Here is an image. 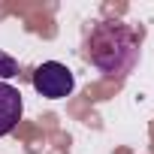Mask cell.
<instances>
[{"label":"cell","mask_w":154,"mask_h":154,"mask_svg":"<svg viewBox=\"0 0 154 154\" xmlns=\"http://www.w3.org/2000/svg\"><path fill=\"white\" fill-rule=\"evenodd\" d=\"M85 57L103 75H127L139 60V36L124 21H97L88 30Z\"/></svg>","instance_id":"cell-1"},{"label":"cell","mask_w":154,"mask_h":154,"mask_svg":"<svg viewBox=\"0 0 154 154\" xmlns=\"http://www.w3.org/2000/svg\"><path fill=\"white\" fill-rule=\"evenodd\" d=\"M33 88L39 97H48V100H63L72 94L75 88V79H72V72L57 63V60H45L33 69Z\"/></svg>","instance_id":"cell-2"},{"label":"cell","mask_w":154,"mask_h":154,"mask_svg":"<svg viewBox=\"0 0 154 154\" xmlns=\"http://www.w3.org/2000/svg\"><path fill=\"white\" fill-rule=\"evenodd\" d=\"M12 75H18V60L6 51H0V82L3 79H12Z\"/></svg>","instance_id":"cell-4"},{"label":"cell","mask_w":154,"mask_h":154,"mask_svg":"<svg viewBox=\"0 0 154 154\" xmlns=\"http://www.w3.org/2000/svg\"><path fill=\"white\" fill-rule=\"evenodd\" d=\"M21 91L12 88L9 82H0V136H6L15 130V124L21 121Z\"/></svg>","instance_id":"cell-3"}]
</instances>
